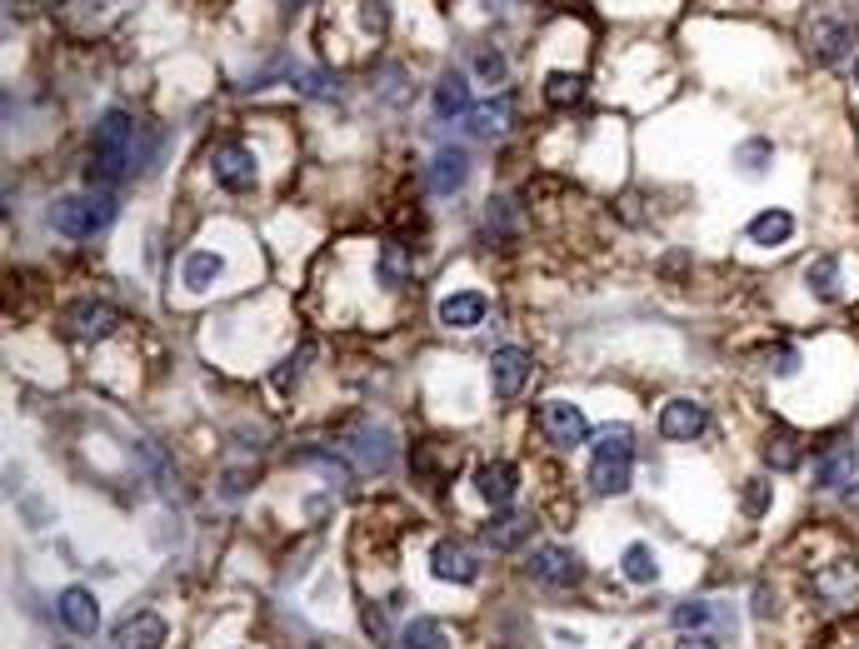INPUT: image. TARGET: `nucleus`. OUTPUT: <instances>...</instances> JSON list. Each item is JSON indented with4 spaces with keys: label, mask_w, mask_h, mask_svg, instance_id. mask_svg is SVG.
Listing matches in <instances>:
<instances>
[{
    "label": "nucleus",
    "mask_w": 859,
    "mask_h": 649,
    "mask_svg": "<svg viewBox=\"0 0 859 649\" xmlns=\"http://www.w3.org/2000/svg\"><path fill=\"white\" fill-rule=\"evenodd\" d=\"M130 160H135V120H130L126 110H106L100 125H95V135H91V166H85V180L100 185V190H110V185L126 180Z\"/></svg>",
    "instance_id": "f257e3e1"
},
{
    "label": "nucleus",
    "mask_w": 859,
    "mask_h": 649,
    "mask_svg": "<svg viewBox=\"0 0 859 649\" xmlns=\"http://www.w3.org/2000/svg\"><path fill=\"white\" fill-rule=\"evenodd\" d=\"M635 474V435L624 425L600 430V445L589 449V484L595 495H624Z\"/></svg>",
    "instance_id": "f03ea898"
},
{
    "label": "nucleus",
    "mask_w": 859,
    "mask_h": 649,
    "mask_svg": "<svg viewBox=\"0 0 859 649\" xmlns=\"http://www.w3.org/2000/svg\"><path fill=\"white\" fill-rule=\"evenodd\" d=\"M110 220H116V201H110L106 190H91V195H60V201L50 205V225L71 240L100 236Z\"/></svg>",
    "instance_id": "7ed1b4c3"
},
{
    "label": "nucleus",
    "mask_w": 859,
    "mask_h": 649,
    "mask_svg": "<svg viewBox=\"0 0 859 649\" xmlns=\"http://www.w3.org/2000/svg\"><path fill=\"white\" fill-rule=\"evenodd\" d=\"M211 170H215V185L230 190V195H246V190H255V180H260L255 151H250V145H236V141H230V145H215Z\"/></svg>",
    "instance_id": "20e7f679"
},
{
    "label": "nucleus",
    "mask_w": 859,
    "mask_h": 649,
    "mask_svg": "<svg viewBox=\"0 0 859 649\" xmlns=\"http://www.w3.org/2000/svg\"><path fill=\"white\" fill-rule=\"evenodd\" d=\"M525 569H530V579L545 585V590H575L580 579H585L580 555H570V550H560V544H540Z\"/></svg>",
    "instance_id": "39448f33"
},
{
    "label": "nucleus",
    "mask_w": 859,
    "mask_h": 649,
    "mask_svg": "<svg viewBox=\"0 0 859 649\" xmlns=\"http://www.w3.org/2000/svg\"><path fill=\"white\" fill-rule=\"evenodd\" d=\"M540 430L550 435V445H560V449H575V445H585V440H589L585 410L570 405V400H545L540 405Z\"/></svg>",
    "instance_id": "423d86ee"
},
{
    "label": "nucleus",
    "mask_w": 859,
    "mask_h": 649,
    "mask_svg": "<svg viewBox=\"0 0 859 649\" xmlns=\"http://www.w3.org/2000/svg\"><path fill=\"white\" fill-rule=\"evenodd\" d=\"M814 594H820L830 610H859V565L855 560H835L814 575Z\"/></svg>",
    "instance_id": "0eeeda50"
},
{
    "label": "nucleus",
    "mask_w": 859,
    "mask_h": 649,
    "mask_svg": "<svg viewBox=\"0 0 859 649\" xmlns=\"http://www.w3.org/2000/svg\"><path fill=\"white\" fill-rule=\"evenodd\" d=\"M530 370H535L530 350H520V345L494 350L490 354V389H494V400H515L520 389H525V380H530Z\"/></svg>",
    "instance_id": "6e6552de"
},
{
    "label": "nucleus",
    "mask_w": 859,
    "mask_h": 649,
    "mask_svg": "<svg viewBox=\"0 0 859 649\" xmlns=\"http://www.w3.org/2000/svg\"><path fill=\"white\" fill-rule=\"evenodd\" d=\"M120 325V315L110 305H100V300H81V305H71V315H65V330L75 335V340L95 345V340H110Z\"/></svg>",
    "instance_id": "1a4fd4ad"
},
{
    "label": "nucleus",
    "mask_w": 859,
    "mask_h": 649,
    "mask_svg": "<svg viewBox=\"0 0 859 649\" xmlns=\"http://www.w3.org/2000/svg\"><path fill=\"white\" fill-rule=\"evenodd\" d=\"M859 474V445H830L814 460V490H845V484H855Z\"/></svg>",
    "instance_id": "9d476101"
},
{
    "label": "nucleus",
    "mask_w": 859,
    "mask_h": 649,
    "mask_svg": "<svg viewBox=\"0 0 859 649\" xmlns=\"http://www.w3.org/2000/svg\"><path fill=\"white\" fill-rule=\"evenodd\" d=\"M430 569H436V579H445V585H475V579H480V565H475V555L460 540H440L436 550H430Z\"/></svg>",
    "instance_id": "9b49d317"
},
{
    "label": "nucleus",
    "mask_w": 859,
    "mask_h": 649,
    "mask_svg": "<svg viewBox=\"0 0 859 649\" xmlns=\"http://www.w3.org/2000/svg\"><path fill=\"white\" fill-rule=\"evenodd\" d=\"M436 315L445 330H475V325H485V315H490V300H485L480 290H455V296L440 300Z\"/></svg>",
    "instance_id": "f8f14e48"
},
{
    "label": "nucleus",
    "mask_w": 859,
    "mask_h": 649,
    "mask_svg": "<svg viewBox=\"0 0 859 649\" xmlns=\"http://www.w3.org/2000/svg\"><path fill=\"white\" fill-rule=\"evenodd\" d=\"M705 425H709V410L700 400H670L659 410V435L665 440H695L705 435Z\"/></svg>",
    "instance_id": "ddd939ff"
},
{
    "label": "nucleus",
    "mask_w": 859,
    "mask_h": 649,
    "mask_svg": "<svg viewBox=\"0 0 859 649\" xmlns=\"http://www.w3.org/2000/svg\"><path fill=\"white\" fill-rule=\"evenodd\" d=\"M56 610H60V620H65V629H75V635H95V629H100V604H95V594L81 590V585L60 590Z\"/></svg>",
    "instance_id": "4468645a"
},
{
    "label": "nucleus",
    "mask_w": 859,
    "mask_h": 649,
    "mask_svg": "<svg viewBox=\"0 0 859 649\" xmlns=\"http://www.w3.org/2000/svg\"><path fill=\"white\" fill-rule=\"evenodd\" d=\"M465 180H470V151L445 145V151L430 160V190H436V195H455Z\"/></svg>",
    "instance_id": "2eb2a0df"
},
{
    "label": "nucleus",
    "mask_w": 859,
    "mask_h": 649,
    "mask_svg": "<svg viewBox=\"0 0 859 649\" xmlns=\"http://www.w3.org/2000/svg\"><path fill=\"white\" fill-rule=\"evenodd\" d=\"M515 465L510 460H490V465H480V474H475V490H480V500L485 505H494V509H505L510 500H515Z\"/></svg>",
    "instance_id": "dca6fc26"
},
{
    "label": "nucleus",
    "mask_w": 859,
    "mask_h": 649,
    "mask_svg": "<svg viewBox=\"0 0 859 649\" xmlns=\"http://www.w3.org/2000/svg\"><path fill=\"white\" fill-rule=\"evenodd\" d=\"M116 645L120 649H160L165 645V620L151 610L130 614V620H120L116 625Z\"/></svg>",
    "instance_id": "f3484780"
},
{
    "label": "nucleus",
    "mask_w": 859,
    "mask_h": 649,
    "mask_svg": "<svg viewBox=\"0 0 859 649\" xmlns=\"http://www.w3.org/2000/svg\"><path fill=\"white\" fill-rule=\"evenodd\" d=\"M765 465H769L775 474L800 470V465H804V440L795 435L789 425H775V430L765 435Z\"/></svg>",
    "instance_id": "a211bd4d"
},
{
    "label": "nucleus",
    "mask_w": 859,
    "mask_h": 649,
    "mask_svg": "<svg viewBox=\"0 0 859 649\" xmlns=\"http://www.w3.org/2000/svg\"><path fill=\"white\" fill-rule=\"evenodd\" d=\"M220 271H225V260L215 250H190L186 265H180V285H186L190 296H201V290H211L220 280Z\"/></svg>",
    "instance_id": "6ab92c4d"
},
{
    "label": "nucleus",
    "mask_w": 859,
    "mask_h": 649,
    "mask_svg": "<svg viewBox=\"0 0 859 649\" xmlns=\"http://www.w3.org/2000/svg\"><path fill=\"white\" fill-rule=\"evenodd\" d=\"M530 530H535V515H500L490 530H485V544H490L494 555H510V550L525 544V534H530Z\"/></svg>",
    "instance_id": "aec40b11"
},
{
    "label": "nucleus",
    "mask_w": 859,
    "mask_h": 649,
    "mask_svg": "<svg viewBox=\"0 0 859 649\" xmlns=\"http://www.w3.org/2000/svg\"><path fill=\"white\" fill-rule=\"evenodd\" d=\"M510 116H515V100L510 95H500V100H490V106H475L470 116H465V125H470V135H500V130H510Z\"/></svg>",
    "instance_id": "412c9836"
},
{
    "label": "nucleus",
    "mask_w": 859,
    "mask_h": 649,
    "mask_svg": "<svg viewBox=\"0 0 859 649\" xmlns=\"http://www.w3.org/2000/svg\"><path fill=\"white\" fill-rule=\"evenodd\" d=\"M436 116L440 120L470 116V81H465V75H440V85H436Z\"/></svg>",
    "instance_id": "4be33fe9"
},
{
    "label": "nucleus",
    "mask_w": 859,
    "mask_h": 649,
    "mask_svg": "<svg viewBox=\"0 0 859 649\" xmlns=\"http://www.w3.org/2000/svg\"><path fill=\"white\" fill-rule=\"evenodd\" d=\"M795 236V215L789 211H765L750 220V240L754 245H785V240Z\"/></svg>",
    "instance_id": "5701e85b"
},
{
    "label": "nucleus",
    "mask_w": 859,
    "mask_h": 649,
    "mask_svg": "<svg viewBox=\"0 0 859 649\" xmlns=\"http://www.w3.org/2000/svg\"><path fill=\"white\" fill-rule=\"evenodd\" d=\"M620 575L630 579V585H655L659 579V565H655V550H649V544H630V550H624L620 555Z\"/></svg>",
    "instance_id": "b1692460"
},
{
    "label": "nucleus",
    "mask_w": 859,
    "mask_h": 649,
    "mask_svg": "<svg viewBox=\"0 0 859 649\" xmlns=\"http://www.w3.org/2000/svg\"><path fill=\"white\" fill-rule=\"evenodd\" d=\"M401 649H450V635L440 620H410V625L401 629Z\"/></svg>",
    "instance_id": "393cba45"
},
{
    "label": "nucleus",
    "mask_w": 859,
    "mask_h": 649,
    "mask_svg": "<svg viewBox=\"0 0 859 649\" xmlns=\"http://www.w3.org/2000/svg\"><path fill=\"white\" fill-rule=\"evenodd\" d=\"M804 285H810V296H820V300H839V260H835V255L810 260V271H804Z\"/></svg>",
    "instance_id": "a878e982"
},
{
    "label": "nucleus",
    "mask_w": 859,
    "mask_h": 649,
    "mask_svg": "<svg viewBox=\"0 0 859 649\" xmlns=\"http://www.w3.org/2000/svg\"><path fill=\"white\" fill-rule=\"evenodd\" d=\"M849 40H855V36H849L845 25H835V21H814V31H810V50L820 60H839Z\"/></svg>",
    "instance_id": "bb28decb"
},
{
    "label": "nucleus",
    "mask_w": 859,
    "mask_h": 649,
    "mask_svg": "<svg viewBox=\"0 0 859 649\" xmlns=\"http://www.w3.org/2000/svg\"><path fill=\"white\" fill-rule=\"evenodd\" d=\"M580 95H585V81H580V75H570V71H554L550 81H545V100H550V106H575Z\"/></svg>",
    "instance_id": "cd10ccee"
},
{
    "label": "nucleus",
    "mask_w": 859,
    "mask_h": 649,
    "mask_svg": "<svg viewBox=\"0 0 859 649\" xmlns=\"http://www.w3.org/2000/svg\"><path fill=\"white\" fill-rule=\"evenodd\" d=\"M405 275H410V255H405V245H395V240H390V245L380 250V280L395 290V285H405Z\"/></svg>",
    "instance_id": "c85d7f7f"
},
{
    "label": "nucleus",
    "mask_w": 859,
    "mask_h": 649,
    "mask_svg": "<svg viewBox=\"0 0 859 649\" xmlns=\"http://www.w3.org/2000/svg\"><path fill=\"white\" fill-rule=\"evenodd\" d=\"M709 620H715V604H705V600H690L675 610V629H684V635H690V629H705Z\"/></svg>",
    "instance_id": "c756f323"
},
{
    "label": "nucleus",
    "mask_w": 859,
    "mask_h": 649,
    "mask_svg": "<svg viewBox=\"0 0 859 649\" xmlns=\"http://www.w3.org/2000/svg\"><path fill=\"white\" fill-rule=\"evenodd\" d=\"M769 490H775L769 480H744V500H740L744 515H750V519L765 515V509H769Z\"/></svg>",
    "instance_id": "7c9ffc66"
},
{
    "label": "nucleus",
    "mask_w": 859,
    "mask_h": 649,
    "mask_svg": "<svg viewBox=\"0 0 859 649\" xmlns=\"http://www.w3.org/2000/svg\"><path fill=\"white\" fill-rule=\"evenodd\" d=\"M310 354H315V345H300V354H290V360H285V370H275V385L290 389V380H300V370H306Z\"/></svg>",
    "instance_id": "2f4dec72"
},
{
    "label": "nucleus",
    "mask_w": 859,
    "mask_h": 649,
    "mask_svg": "<svg viewBox=\"0 0 859 649\" xmlns=\"http://www.w3.org/2000/svg\"><path fill=\"white\" fill-rule=\"evenodd\" d=\"M769 370H775V375H795V370H800V354L789 350V345H779V350H769Z\"/></svg>",
    "instance_id": "473e14b6"
},
{
    "label": "nucleus",
    "mask_w": 859,
    "mask_h": 649,
    "mask_svg": "<svg viewBox=\"0 0 859 649\" xmlns=\"http://www.w3.org/2000/svg\"><path fill=\"white\" fill-rule=\"evenodd\" d=\"M765 155H769V145H760V141H754V145H744V151H740L744 170H750V176H760V170H765V166H760V160H765Z\"/></svg>",
    "instance_id": "72a5a7b5"
},
{
    "label": "nucleus",
    "mask_w": 859,
    "mask_h": 649,
    "mask_svg": "<svg viewBox=\"0 0 859 649\" xmlns=\"http://www.w3.org/2000/svg\"><path fill=\"white\" fill-rule=\"evenodd\" d=\"M385 21H390V15H385V0H366V31H375V36H380V31H385Z\"/></svg>",
    "instance_id": "f704fd0d"
},
{
    "label": "nucleus",
    "mask_w": 859,
    "mask_h": 649,
    "mask_svg": "<svg viewBox=\"0 0 859 649\" xmlns=\"http://www.w3.org/2000/svg\"><path fill=\"white\" fill-rule=\"evenodd\" d=\"M480 75L500 81V75H505V60H500V56H480Z\"/></svg>",
    "instance_id": "c9c22d12"
},
{
    "label": "nucleus",
    "mask_w": 859,
    "mask_h": 649,
    "mask_svg": "<svg viewBox=\"0 0 859 649\" xmlns=\"http://www.w3.org/2000/svg\"><path fill=\"white\" fill-rule=\"evenodd\" d=\"M675 649H719V645L709 635H680V645H675Z\"/></svg>",
    "instance_id": "e433bc0d"
},
{
    "label": "nucleus",
    "mask_w": 859,
    "mask_h": 649,
    "mask_svg": "<svg viewBox=\"0 0 859 649\" xmlns=\"http://www.w3.org/2000/svg\"><path fill=\"white\" fill-rule=\"evenodd\" d=\"M366 629H370L375 639H385V614H380V610H366Z\"/></svg>",
    "instance_id": "4c0bfd02"
},
{
    "label": "nucleus",
    "mask_w": 859,
    "mask_h": 649,
    "mask_svg": "<svg viewBox=\"0 0 859 649\" xmlns=\"http://www.w3.org/2000/svg\"><path fill=\"white\" fill-rule=\"evenodd\" d=\"M754 614H760V620H769V590H765V585L754 590Z\"/></svg>",
    "instance_id": "58836bf2"
},
{
    "label": "nucleus",
    "mask_w": 859,
    "mask_h": 649,
    "mask_svg": "<svg viewBox=\"0 0 859 649\" xmlns=\"http://www.w3.org/2000/svg\"><path fill=\"white\" fill-rule=\"evenodd\" d=\"M855 85H859V60H855Z\"/></svg>",
    "instance_id": "ea45409f"
}]
</instances>
